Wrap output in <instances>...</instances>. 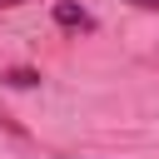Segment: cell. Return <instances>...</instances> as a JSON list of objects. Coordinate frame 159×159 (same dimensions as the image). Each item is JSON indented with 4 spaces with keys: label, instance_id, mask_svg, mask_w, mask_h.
Returning a JSON list of instances; mask_svg holds the SVG:
<instances>
[{
    "label": "cell",
    "instance_id": "277c9868",
    "mask_svg": "<svg viewBox=\"0 0 159 159\" xmlns=\"http://www.w3.org/2000/svg\"><path fill=\"white\" fill-rule=\"evenodd\" d=\"M15 5H25V0H0V10H15Z\"/></svg>",
    "mask_w": 159,
    "mask_h": 159
},
{
    "label": "cell",
    "instance_id": "5b68a950",
    "mask_svg": "<svg viewBox=\"0 0 159 159\" xmlns=\"http://www.w3.org/2000/svg\"><path fill=\"white\" fill-rule=\"evenodd\" d=\"M55 159H70V154H55Z\"/></svg>",
    "mask_w": 159,
    "mask_h": 159
},
{
    "label": "cell",
    "instance_id": "6da1fadb",
    "mask_svg": "<svg viewBox=\"0 0 159 159\" xmlns=\"http://www.w3.org/2000/svg\"><path fill=\"white\" fill-rule=\"evenodd\" d=\"M50 20H55L60 30H75V35H94V30H99V20H94L84 5H75V0H55V5H50Z\"/></svg>",
    "mask_w": 159,
    "mask_h": 159
},
{
    "label": "cell",
    "instance_id": "7a4b0ae2",
    "mask_svg": "<svg viewBox=\"0 0 159 159\" xmlns=\"http://www.w3.org/2000/svg\"><path fill=\"white\" fill-rule=\"evenodd\" d=\"M5 84H15V89H30V84H40V70H30V65H15V70H5Z\"/></svg>",
    "mask_w": 159,
    "mask_h": 159
},
{
    "label": "cell",
    "instance_id": "3957f363",
    "mask_svg": "<svg viewBox=\"0 0 159 159\" xmlns=\"http://www.w3.org/2000/svg\"><path fill=\"white\" fill-rule=\"evenodd\" d=\"M129 5H139V10H159V0H129Z\"/></svg>",
    "mask_w": 159,
    "mask_h": 159
}]
</instances>
